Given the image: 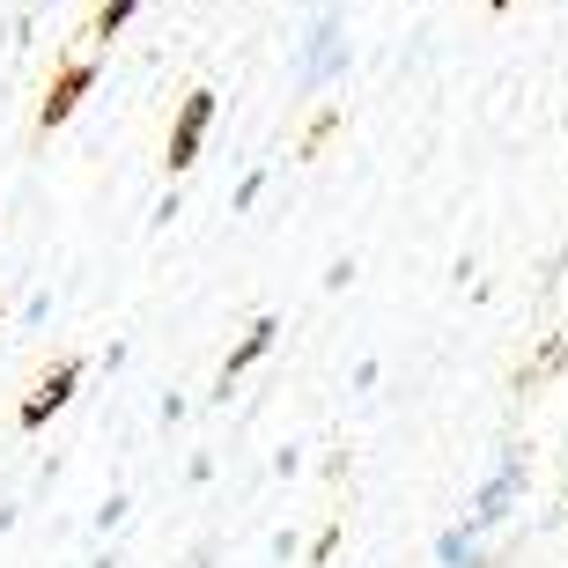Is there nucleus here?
I'll use <instances>...</instances> for the list:
<instances>
[{
    "label": "nucleus",
    "mask_w": 568,
    "mask_h": 568,
    "mask_svg": "<svg viewBox=\"0 0 568 568\" xmlns=\"http://www.w3.org/2000/svg\"><path fill=\"white\" fill-rule=\"evenodd\" d=\"M347 67H355V44H347V8L325 0L311 16V30L295 38V60H288V82L295 97H325V89L347 82Z\"/></svg>",
    "instance_id": "obj_1"
},
{
    "label": "nucleus",
    "mask_w": 568,
    "mask_h": 568,
    "mask_svg": "<svg viewBox=\"0 0 568 568\" xmlns=\"http://www.w3.org/2000/svg\"><path fill=\"white\" fill-rule=\"evenodd\" d=\"M525 487H531L525 443H495V465H487V480L465 495V517H458V525H473L480 539L509 531V525H517V509H525Z\"/></svg>",
    "instance_id": "obj_2"
},
{
    "label": "nucleus",
    "mask_w": 568,
    "mask_h": 568,
    "mask_svg": "<svg viewBox=\"0 0 568 568\" xmlns=\"http://www.w3.org/2000/svg\"><path fill=\"white\" fill-rule=\"evenodd\" d=\"M214 111H222V97H214L207 82L178 97V119H170V148H163V170H170V178H185V170L200 163V148H207V133H214Z\"/></svg>",
    "instance_id": "obj_3"
},
{
    "label": "nucleus",
    "mask_w": 568,
    "mask_h": 568,
    "mask_svg": "<svg viewBox=\"0 0 568 568\" xmlns=\"http://www.w3.org/2000/svg\"><path fill=\"white\" fill-rule=\"evenodd\" d=\"M281 333H288V325H281L274 311H266V317H252V325H244V339H236L230 355H222V369H214V392H207V406H230V399H236V384H244V377L258 369V362H266V355L281 347Z\"/></svg>",
    "instance_id": "obj_4"
},
{
    "label": "nucleus",
    "mask_w": 568,
    "mask_h": 568,
    "mask_svg": "<svg viewBox=\"0 0 568 568\" xmlns=\"http://www.w3.org/2000/svg\"><path fill=\"white\" fill-rule=\"evenodd\" d=\"M89 369H97L89 355H60V362H52V369L38 377V392L22 399V414H16V428H22V436H38V428L52 422V414H67V406H74V392H82V377H89Z\"/></svg>",
    "instance_id": "obj_5"
},
{
    "label": "nucleus",
    "mask_w": 568,
    "mask_h": 568,
    "mask_svg": "<svg viewBox=\"0 0 568 568\" xmlns=\"http://www.w3.org/2000/svg\"><path fill=\"white\" fill-rule=\"evenodd\" d=\"M97 74H104V60H97V52H89V60H67L60 74H52V89H44V104H38V133L67 126V119L82 111V97L97 89Z\"/></svg>",
    "instance_id": "obj_6"
},
{
    "label": "nucleus",
    "mask_w": 568,
    "mask_h": 568,
    "mask_svg": "<svg viewBox=\"0 0 568 568\" xmlns=\"http://www.w3.org/2000/svg\"><path fill=\"white\" fill-rule=\"evenodd\" d=\"M436 568H503V547L480 539L473 525H443L436 531Z\"/></svg>",
    "instance_id": "obj_7"
},
{
    "label": "nucleus",
    "mask_w": 568,
    "mask_h": 568,
    "mask_svg": "<svg viewBox=\"0 0 568 568\" xmlns=\"http://www.w3.org/2000/svg\"><path fill=\"white\" fill-rule=\"evenodd\" d=\"M126 517H133V495H126V487H111L104 503L89 509V539H97V547H104V539H119V531H126Z\"/></svg>",
    "instance_id": "obj_8"
},
{
    "label": "nucleus",
    "mask_w": 568,
    "mask_h": 568,
    "mask_svg": "<svg viewBox=\"0 0 568 568\" xmlns=\"http://www.w3.org/2000/svg\"><path fill=\"white\" fill-rule=\"evenodd\" d=\"M141 8H148V0H104V8H97V22H89V38H97V44H111V38H119V30L133 22V16H141Z\"/></svg>",
    "instance_id": "obj_9"
},
{
    "label": "nucleus",
    "mask_w": 568,
    "mask_h": 568,
    "mask_svg": "<svg viewBox=\"0 0 568 568\" xmlns=\"http://www.w3.org/2000/svg\"><path fill=\"white\" fill-rule=\"evenodd\" d=\"M266 185H274V170H244V178H236V192H230V214H252L258 200H266Z\"/></svg>",
    "instance_id": "obj_10"
},
{
    "label": "nucleus",
    "mask_w": 568,
    "mask_h": 568,
    "mask_svg": "<svg viewBox=\"0 0 568 568\" xmlns=\"http://www.w3.org/2000/svg\"><path fill=\"white\" fill-rule=\"evenodd\" d=\"M178 214H185V192L170 185L163 200H155V207H148V230H170V222H178Z\"/></svg>",
    "instance_id": "obj_11"
},
{
    "label": "nucleus",
    "mask_w": 568,
    "mask_h": 568,
    "mask_svg": "<svg viewBox=\"0 0 568 568\" xmlns=\"http://www.w3.org/2000/svg\"><path fill=\"white\" fill-rule=\"evenodd\" d=\"M377 384H384V362L377 355H362L355 369H347V392H377Z\"/></svg>",
    "instance_id": "obj_12"
},
{
    "label": "nucleus",
    "mask_w": 568,
    "mask_h": 568,
    "mask_svg": "<svg viewBox=\"0 0 568 568\" xmlns=\"http://www.w3.org/2000/svg\"><path fill=\"white\" fill-rule=\"evenodd\" d=\"M185 414H192L185 392H163V399H155V422H163V428H185Z\"/></svg>",
    "instance_id": "obj_13"
},
{
    "label": "nucleus",
    "mask_w": 568,
    "mask_h": 568,
    "mask_svg": "<svg viewBox=\"0 0 568 568\" xmlns=\"http://www.w3.org/2000/svg\"><path fill=\"white\" fill-rule=\"evenodd\" d=\"M126 362H133V347H126V339H104V347H97V369H104V377H119Z\"/></svg>",
    "instance_id": "obj_14"
},
{
    "label": "nucleus",
    "mask_w": 568,
    "mask_h": 568,
    "mask_svg": "<svg viewBox=\"0 0 568 568\" xmlns=\"http://www.w3.org/2000/svg\"><path fill=\"white\" fill-rule=\"evenodd\" d=\"M347 281H355V258L339 252L333 266H325V274H317V288H325V295H339V288H347Z\"/></svg>",
    "instance_id": "obj_15"
},
{
    "label": "nucleus",
    "mask_w": 568,
    "mask_h": 568,
    "mask_svg": "<svg viewBox=\"0 0 568 568\" xmlns=\"http://www.w3.org/2000/svg\"><path fill=\"white\" fill-rule=\"evenodd\" d=\"M22 325H44V317H52V288H30V295H22Z\"/></svg>",
    "instance_id": "obj_16"
},
{
    "label": "nucleus",
    "mask_w": 568,
    "mask_h": 568,
    "mask_svg": "<svg viewBox=\"0 0 568 568\" xmlns=\"http://www.w3.org/2000/svg\"><path fill=\"white\" fill-rule=\"evenodd\" d=\"M303 465H311V458H303V450H295V443H281V450H274V480H295V473H303Z\"/></svg>",
    "instance_id": "obj_17"
},
{
    "label": "nucleus",
    "mask_w": 568,
    "mask_h": 568,
    "mask_svg": "<svg viewBox=\"0 0 568 568\" xmlns=\"http://www.w3.org/2000/svg\"><path fill=\"white\" fill-rule=\"evenodd\" d=\"M333 554H339V525H325V531H317V539H311V568H325V561H333Z\"/></svg>",
    "instance_id": "obj_18"
},
{
    "label": "nucleus",
    "mask_w": 568,
    "mask_h": 568,
    "mask_svg": "<svg viewBox=\"0 0 568 568\" xmlns=\"http://www.w3.org/2000/svg\"><path fill=\"white\" fill-rule=\"evenodd\" d=\"M82 568H126V547H119V539H104V547L89 554V561H82Z\"/></svg>",
    "instance_id": "obj_19"
},
{
    "label": "nucleus",
    "mask_w": 568,
    "mask_h": 568,
    "mask_svg": "<svg viewBox=\"0 0 568 568\" xmlns=\"http://www.w3.org/2000/svg\"><path fill=\"white\" fill-rule=\"evenodd\" d=\"M185 480H192V487H207V480H214V450H192V465H185Z\"/></svg>",
    "instance_id": "obj_20"
},
{
    "label": "nucleus",
    "mask_w": 568,
    "mask_h": 568,
    "mask_svg": "<svg viewBox=\"0 0 568 568\" xmlns=\"http://www.w3.org/2000/svg\"><path fill=\"white\" fill-rule=\"evenodd\" d=\"M214 554H222V547H214V539H200V547H192V561H185V568H214Z\"/></svg>",
    "instance_id": "obj_21"
},
{
    "label": "nucleus",
    "mask_w": 568,
    "mask_h": 568,
    "mask_svg": "<svg viewBox=\"0 0 568 568\" xmlns=\"http://www.w3.org/2000/svg\"><path fill=\"white\" fill-rule=\"evenodd\" d=\"M16 517H22V509H16V503H0V531H16Z\"/></svg>",
    "instance_id": "obj_22"
},
{
    "label": "nucleus",
    "mask_w": 568,
    "mask_h": 568,
    "mask_svg": "<svg viewBox=\"0 0 568 568\" xmlns=\"http://www.w3.org/2000/svg\"><path fill=\"white\" fill-rule=\"evenodd\" d=\"M487 8H495V16H503V8H509V0H487Z\"/></svg>",
    "instance_id": "obj_23"
}]
</instances>
